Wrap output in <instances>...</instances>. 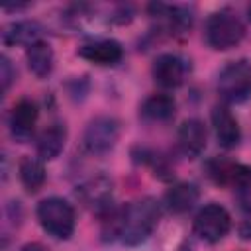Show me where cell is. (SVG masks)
<instances>
[{"instance_id": "cell-18", "label": "cell", "mask_w": 251, "mask_h": 251, "mask_svg": "<svg viewBox=\"0 0 251 251\" xmlns=\"http://www.w3.org/2000/svg\"><path fill=\"white\" fill-rule=\"evenodd\" d=\"M25 59H27V67L29 71L37 76V78H45L51 71H53V63H55V55L53 49L47 41H37L31 47H27L25 51Z\"/></svg>"}, {"instance_id": "cell-8", "label": "cell", "mask_w": 251, "mask_h": 251, "mask_svg": "<svg viewBox=\"0 0 251 251\" xmlns=\"http://www.w3.org/2000/svg\"><path fill=\"white\" fill-rule=\"evenodd\" d=\"M151 73H153V78L157 84H161L165 88H176L184 82L186 73H188V65L178 55L163 53L155 59Z\"/></svg>"}, {"instance_id": "cell-6", "label": "cell", "mask_w": 251, "mask_h": 251, "mask_svg": "<svg viewBox=\"0 0 251 251\" xmlns=\"http://www.w3.org/2000/svg\"><path fill=\"white\" fill-rule=\"evenodd\" d=\"M192 227H194V233L200 239H204L208 243H218L231 229V218H229V214L224 206L212 202V204L204 206L194 216Z\"/></svg>"}, {"instance_id": "cell-2", "label": "cell", "mask_w": 251, "mask_h": 251, "mask_svg": "<svg viewBox=\"0 0 251 251\" xmlns=\"http://www.w3.org/2000/svg\"><path fill=\"white\" fill-rule=\"evenodd\" d=\"M204 35L212 49L227 51L241 43V39L245 37V25L233 10L224 8V10L214 12L208 18Z\"/></svg>"}, {"instance_id": "cell-4", "label": "cell", "mask_w": 251, "mask_h": 251, "mask_svg": "<svg viewBox=\"0 0 251 251\" xmlns=\"http://www.w3.org/2000/svg\"><path fill=\"white\" fill-rule=\"evenodd\" d=\"M218 94L231 104H239L251 96V63L237 59L218 73Z\"/></svg>"}, {"instance_id": "cell-16", "label": "cell", "mask_w": 251, "mask_h": 251, "mask_svg": "<svg viewBox=\"0 0 251 251\" xmlns=\"http://www.w3.org/2000/svg\"><path fill=\"white\" fill-rule=\"evenodd\" d=\"M41 33L43 27L33 22V20H22V22H14L10 25L4 27L2 31V39L8 45H25L31 47L33 43L41 41Z\"/></svg>"}, {"instance_id": "cell-21", "label": "cell", "mask_w": 251, "mask_h": 251, "mask_svg": "<svg viewBox=\"0 0 251 251\" xmlns=\"http://www.w3.org/2000/svg\"><path fill=\"white\" fill-rule=\"evenodd\" d=\"M237 231H239V237H241V239H251V204L243 210Z\"/></svg>"}, {"instance_id": "cell-9", "label": "cell", "mask_w": 251, "mask_h": 251, "mask_svg": "<svg viewBox=\"0 0 251 251\" xmlns=\"http://www.w3.org/2000/svg\"><path fill=\"white\" fill-rule=\"evenodd\" d=\"M76 196L86 208L94 212H106L112 202V180L104 175H96L78 186Z\"/></svg>"}, {"instance_id": "cell-10", "label": "cell", "mask_w": 251, "mask_h": 251, "mask_svg": "<svg viewBox=\"0 0 251 251\" xmlns=\"http://www.w3.org/2000/svg\"><path fill=\"white\" fill-rule=\"evenodd\" d=\"M78 57L100 67H108L122 61L124 49L116 39H94L78 47Z\"/></svg>"}, {"instance_id": "cell-17", "label": "cell", "mask_w": 251, "mask_h": 251, "mask_svg": "<svg viewBox=\"0 0 251 251\" xmlns=\"http://www.w3.org/2000/svg\"><path fill=\"white\" fill-rule=\"evenodd\" d=\"M200 198V190L192 182H178L171 186L165 194V206L175 212V214H184L188 212Z\"/></svg>"}, {"instance_id": "cell-23", "label": "cell", "mask_w": 251, "mask_h": 251, "mask_svg": "<svg viewBox=\"0 0 251 251\" xmlns=\"http://www.w3.org/2000/svg\"><path fill=\"white\" fill-rule=\"evenodd\" d=\"M247 12H249V20H251V6H249V10H247Z\"/></svg>"}, {"instance_id": "cell-12", "label": "cell", "mask_w": 251, "mask_h": 251, "mask_svg": "<svg viewBox=\"0 0 251 251\" xmlns=\"http://www.w3.org/2000/svg\"><path fill=\"white\" fill-rule=\"evenodd\" d=\"M35 122H37V106L27 98L20 100L10 112L12 137L16 141H27L35 129Z\"/></svg>"}, {"instance_id": "cell-20", "label": "cell", "mask_w": 251, "mask_h": 251, "mask_svg": "<svg viewBox=\"0 0 251 251\" xmlns=\"http://www.w3.org/2000/svg\"><path fill=\"white\" fill-rule=\"evenodd\" d=\"M14 78H16V71H14L12 63H10V59L6 55H2L0 57V82H2V92H8V88L14 82Z\"/></svg>"}, {"instance_id": "cell-11", "label": "cell", "mask_w": 251, "mask_h": 251, "mask_svg": "<svg viewBox=\"0 0 251 251\" xmlns=\"http://www.w3.org/2000/svg\"><path fill=\"white\" fill-rule=\"evenodd\" d=\"M212 126L218 143L224 149H233L241 141V129L235 120V116L226 106H214L212 108Z\"/></svg>"}, {"instance_id": "cell-19", "label": "cell", "mask_w": 251, "mask_h": 251, "mask_svg": "<svg viewBox=\"0 0 251 251\" xmlns=\"http://www.w3.org/2000/svg\"><path fill=\"white\" fill-rule=\"evenodd\" d=\"M18 175L27 192L39 190L45 182V167L35 157H22V161L18 165Z\"/></svg>"}, {"instance_id": "cell-7", "label": "cell", "mask_w": 251, "mask_h": 251, "mask_svg": "<svg viewBox=\"0 0 251 251\" xmlns=\"http://www.w3.org/2000/svg\"><path fill=\"white\" fill-rule=\"evenodd\" d=\"M206 171H208V176L216 184L251 190V167L249 165H239V163L216 157V159L208 161Z\"/></svg>"}, {"instance_id": "cell-15", "label": "cell", "mask_w": 251, "mask_h": 251, "mask_svg": "<svg viewBox=\"0 0 251 251\" xmlns=\"http://www.w3.org/2000/svg\"><path fill=\"white\" fill-rule=\"evenodd\" d=\"M175 98L169 94H151L143 100L141 108H139V116L145 122H153V124H161V122H169L175 116Z\"/></svg>"}, {"instance_id": "cell-22", "label": "cell", "mask_w": 251, "mask_h": 251, "mask_svg": "<svg viewBox=\"0 0 251 251\" xmlns=\"http://www.w3.org/2000/svg\"><path fill=\"white\" fill-rule=\"evenodd\" d=\"M18 251H49L43 243H25L24 247H20Z\"/></svg>"}, {"instance_id": "cell-14", "label": "cell", "mask_w": 251, "mask_h": 251, "mask_svg": "<svg viewBox=\"0 0 251 251\" xmlns=\"http://www.w3.org/2000/svg\"><path fill=\"white\" fill-rule=\"evenodd\" d=\"M67 141V127L63 122H51L37 137V155L45 161L59 157Z\"/></svg>"}, {"instance_id": "cell-5", "label": "cell", "mask_w": 251, "mask_h": 251, "mask_svg": "<svg viewBox=\"0 0 251 251\" xmlns=\"http://www.w3.org/2000/svg\"><path fill=\"white\" fill-rule=\"evenodd\" d=\"M118 137H120V122L112 116H98L88 122L82 135V145L90 155L98 157L112 151Z\"/></svg>"}, {"instance_id": "cell-3", "label": "cell", "mask_w": 251, "mask_h": 251, "mask_svg": "<svg viewBox=\"0 0 251 251\" xmlns=\"http://www.w3.org/2000/svg\"><path fill=\"white\" fill-rule=\"evenodd\" d=\"M37 220L41 227L57 239H69L75 231V210L59 196L43 198L37 204Z\"/></svg>"}, {"instance_id": "cell-13", "label": "cell", "mask_w": 251, "mask_h": 251, "mask_svg": "<svg viewBox=\"0 0 251 251\" xmlns=\"http://www.w3.org/2000/svg\"><path fill=\"white\" fill-rule=\"evenodd\" d=\"M176 143L182 155L186 157H198L206 147V127L200 120L190 118L184 120L176 133Z\"/></svg>"}, {"instance_id": "cell-1", "label": "cell", "mask_w": 251, "mask_h": 251, "mask_svg": "<svg viewBox=\"0 0 251 251\" xmlns=\"http://www.w3.org/2000/svg\"><path fill=\"white\" fill-rule=\"evenodd\" d=\"M161 218V206L155 198L145 196L129 202L114 216V235L126 245H137L145 241L157 227Z\"/></svg>"}]
</instances>
